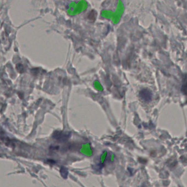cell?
Wrapping results in <instances>:
<instances>
[{
	"label": "cell",
	"mask_w": 187,
	"mask_h": 187,
	"mask_svg": "<svg viewBox=\"0 0 187 187\" xmlns=\"http://www.w3.org/2000/svg\"><path fill=\"white\" fill-rule=\"evenodd\" d=\"M97 13L96 12H95L94 10H93L92 11H91L90 12V13L88 16V18L89 20L92 21H95V19L96 18V16H97Z\"/></svg>",
	"instance_id": "2"
},
{
	"label": "cell",
	"mask_w": 187,
	"mask_h": 187,
	"mask_svg": "<svg viewBox=\"0 0 187 187\" xmlns=\"http://www.w3.org/2000/svg\"><path fill=\"white\" fill-rule=\"evenodd\" d=\"M59 172H60V175L64 179H67L68 175H69V171H68V169L66 167L64 166H62L60 167Z\"/></svg>",
	"instance_id": "1"
}]
</instances>
